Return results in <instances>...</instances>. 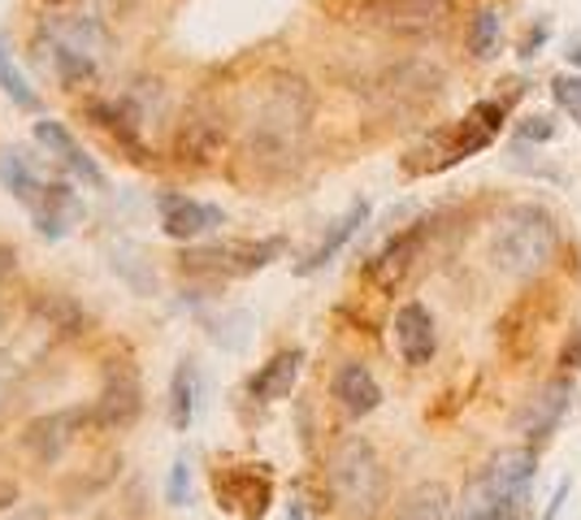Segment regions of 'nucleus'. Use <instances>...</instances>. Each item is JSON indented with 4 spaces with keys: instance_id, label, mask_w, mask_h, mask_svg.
<instances>
[{
    "instance_id": "1",
    "label": "nucleus",
    "mask_w": 581,
    "mask_h": 520,
    "mask_svg": "<svg viewBox=\"0 0 581 520\" xmlns=\"http://www.w3.org/2000/svg\"><path fill=\"white\" fill-rule=\"evenodd\" d=\"M500 131H504V104H500V100H482V104H473L464 118H456V122L430 131L417 148L404 156V174H408V178L442 174V169L469 161L473 152L491 148V144L500 140Z\"/></svg>"
},
{
    "instance_id": "2",
    "label": "nucleus",
    "mask_w": 581,
    "mask_h": 520,
    "mask_svg": "<svg viewBox=\"0 0 581 520\" xmlns=\"http://www.w3.org/2000/svg\"><path fill=\"white\" fill-rule=\"evenodd\" d=\"M534 464L538 455L529 446H512L500 451L495 460H486V468L469 482L460 520H516L529 504V482H534Z\"/></svg>"
},
{
    "instance_id": "3",
    "label": "nucleus",
    "mask_w": 581,
    "mask_h": 520,
    "mask_svg": "<svg viewBox=\"0 0 581 520\" xmlns=\"http://www.w3.org/2000/svg\"><path fill=\"white\" fill-rule=\"evenodd\" d=\"M326 482H330V495L348 520H373L386 504V468H382L373 443L361 434L335 446Z\"/></svg>"
},
{
    "instance_id": "4",
    "label": "nucleus",
    "mask_w": 581,
    "mask_h": 520,
    "mask_svg": "<svg viewBox=\"0 0 581 520\" xmlns=\"http://www.w3.org/2000/svg\"><path fill=\"white\" fill-rule=\"evenodd\" d=\"M0 182L13 191V200L35 218V230L44 239H62L78 218V200L66 182H53L35 169V161L22 148L0 152Z\"/></svg>"
},
{
    "instance_id": "5",
    "label": "nucleus",
    "mask_w": 581,
    "mask_h": 520,
    "mask_svg": "<svg viewBox=\"0 0 581 520\" xmlns=\"http://www.w3.org/2000/svg\"><path fill=\"white\" fill-rule=\"evenodd\" d=\"M556 252V225L551 213L538 204H512L508 213L495 222L491 234V261L508 278H534Z\"/></svg>"
},
{
    "instance_id": "6",
    "label": "nucleus",
    "mask_w": 581,
    "mask_h": 520,
    "mask_svg": "<svg viewBox=\"0 0 581 520\" xmlns=\"http://www.w3.org/2000/svg\"><path fill=\"white\" fill-rule=\"evenodd\" d=\"M40 40H48V53H40V66L53 70L66 87H78L96 75V57L105 48V35L96 22H48L40 31Z\"/></svg>"
},
{
    "instance_id": "7",
    "label": "nucleus",
    "mask_w": 581,
    "mask_h": 520,
    "mask_svg": "<svg viewBox=\"0 0 581 520\" xmlns=\"http://www.w3.org/2000/svg\"><path fill=\"white\" fill-rule=\"evenodd\" d=\"M348 13L364 26H377V31L421 35V31H435L447 22L451 0H352Z\"/></svg>"
},
{
    "instance_id": "8",
    "label": "nucleus",
    "mask_w": 581,
    "mask_h": 520,
    "mask_svg": "<svg viewBox=\"0 0 581 520\" xmlns=\"http://www.w3.org/2000/svg\"><path fill=\"white\" fill-rule=\"evenodd\" d=\"M283 252V239H261V243H248V239H234V243H209V247H196L183 256L187 269L196 274H221V278H243V274H256L265 269L274 256Z\"/></svg>"
},
{
    "instance_id": "9",
    "label": "nucleus",
    "mask_w": 581,
    "mask_h": 520,
    "mask_svg": "<svg viewBox=\"0 0 581 520\" xmlns=\"http://www.w3.org/2000/svg\"><path fill=\"white\" fill-rule=\"evenodd\" d=\"M156 213H161V230L169 234V239H205V234H213L226 225V213H221L218 204H205V200H191V196H183V191H161L156 196Z\"/></svg>"
},
{
    "instance_id": "10",
    "label": "nucleus",
    "mask_w": 581,
    "mask_h": 520,
    "mask_svg": "<svg viewBox=\"0 0 581 520\" xmlns=\"http://www.w3.org/2000/svg\"><path fill=\"white\" fill-rule=\"evenodd\" d=\"M31 135H35V144L48 152V156H53L62 169H70L74 178H78V182H87L91 191H105V187H109V178H105V169L96 165V156H87V148L74 140L62 122H53V118H40Z\"/></svg>"
},
{
    "instance_id": "11",
    "label": "nucleus",
    "mask_w": 581,
    "mask_h": 520,
    "mask_svg": "<svg viewBox=\"0 0 581 520\" xmlns=\"http://www.w3.org/2000/svg\"><path fill=\"white\" fill-rule=\"evenodd\" d=\"M144 408V390H140V373L131 361H113L105 369V390H100V403H96V421L100 425H118L127 430Z\"/></svg>"
},
{
    "instance_id": "12",
    "label": "nucleus",
    "mask_w": 581,
    "mask_h": 520,
    "mask_svg": "<svg viewBox=\"0 0 581 520\" xmlns=\"http://www.w3.org/2000/svg\"><path fill=\"white\" fill-rule=\"evenodd\" d=\"M395 347H399L404 365H413V369H421V365L435 361V347H438L435 317L426 312V303L408 299V303L395 312Z\"/></svg>"
},
{
    "instance_id": "13",
    "label": "nucleus",
    "mask_w": 581,
    "mask_h": 520,
    "mask_svg": "<svg viewBox=\"0 0 581 520\" xmlns=\"http://www.w3.org/2000/svg\"><path fill=\"white\" fill-rule=\"evenodd\" d=\"M213 486H218L221 504L243 520H256L270 508V477H256L252 468H226V473L218 468Z\"/></svg>"
},
{
    "instance_id": "14",
    "label": "nucleus",
    "mask_w": 581,
    "mask_h": 520,
    "mask_svg": "<svg viewBox=\"0 0 581 520\" xmlns=\"http://www.w3.org/2000/svg\"><path fill=\"white\" fill-rule=\"evenodd\" d=\"M299 369H304V352H299V347L278 352L274 361H265L261 369L252 373V381H248V395H252L256 403H278V399H287V395H290V386H295Z\"/></svg>"
},
{
    "instance_id": "15",
    "label": "nucleus",
    "mask_w": 581,
    "mask_h": 520,
    "mask_svg": "<svg viewBox=\"0 0 581 520\" xmlns=\"http://www.w3.org/2000/svg\"><path fill=\"white\" fill-rule=\"evenodd\" d=\"M369 222V200H352V209L339 218V222H330V230H326V239L295 265V274H317V269H326L343 247H348V239L361 230V225Z\"/></svg>"
},
{
    "instance_id": "16",
    "label": "nucleus",
    "mask_w": 581,
    "mask_h": 520,
    "mask_svg": "<svg viewBox=\"0 0 581 520\" xmlns=\"http://www.w3.org/2000/svg\"><path fill=\"white\" fill-rule=\"evenodd\" d=\"M421 239H426V230L417 225V230L399 234V239L369 265V274H373V283H377L382 291H395V287L404 283V274L413 269V261H417V252H421Z\"/></svg>"
},
{
    "instance_id": "17",
    "label": "nucleus",
    "mask_w": 581,
    "mask_h": 520,
    "mask_svg": "<svg viewBox=\"0 0 581 520\" xmlns=\"http://www.w3.org/2000/svg\"><path fill=\"white\" fill-rule=\"evenodd\" d=\"M87 118L105 131V135H113L118 144L127 152H135V161H144V140H140V118L122 104V100H91L87 104Z\"/></svg>"
},
{
    "instance_id": "18",
    "label": "nucleus",
    "mask_w": 581,
    "mask_h": 520,
    "mask_svg": "<svg viewBox=\"0 0 581 520\" xmlns=\"http://www.w3.org/2000/svg\"><path fill=\"white\" fill-rule=\"evenodd\" d=\"M335 395H339V403H343L352 417H369V412L382 403V386H377L373 373L364 369V365H357V361L335 373Z\"/></svg>"
},
{
    "instance_id": "19",
    "label": "nucleus",
    "mask_w": 581,
    "mask_h": 520,
    "mask_svg": "<svg viewBox=\"0 0 581 520\" xmlns=\"http://www.w3.org/2000/svg\"><path fill=\"white\" fill-rule=\"evenodd\" d=\"M196 399H200V369L191 365V361H183L174 377H169V425L178 430V434H187L191 430V421H196Z\"/></svg>"
},
{
    "instance_id": "20",
    "label": "nucleus",
    "mask_w": 581,
    "mask_h": 520,
    "mask_svg": "<svg viewBox=\"0 0 581 520\" xmlns=\"http://www.w3.org/2000/svg\"><path fill=\"white\" fill-rule=\"evenodd\" d=\"M564 408H569V381H556L551 390H542V395L534 399V408H529V417H525V430H529L534 439H547V434L556 430V421L564 417Z\"/></svg>"
},
{
    "instance_id": "21",
    "label": "nucleus",
    "mask_w": 581,
    "mask_h": 520,
    "mask_svg": "<svg viewBox=\"0 0 581 520\" xmlns=\"http://www.w3.org/2000/svg\"><path fill=\"white\" fill-rule=\"evenodd\" d=\"M83 421V412H62V417H48V421H40V425H31V434H26V443L40 451V460H57V451L70 443V425Z\"/></svg>"
},
{
    "instance_id": "22",
    "label": "nucleus",
    "mask_w": 581,
    "mask_h": 520,
    "mask_svg": "<svg viewBox=\"0 0 581 520\" xmlns=\"http://www.w3.org/2000/svg\"><path fill=\"white\" fill-rule=\"evenodd\" d=\"M399 520H451V499H447V490H442L438 482L417 486V490L404 499Z\"/></svg>"
},
{
    "instance_id": "23",
    "label": "nucleus",
    "mask_w": 581,
    "mask_h": 520,
    "mask_svg": "<svg viewBox=\"0 0 581 520\" xmlns=\"http://www.w3.org/2000/svg\"><path fill=\"white\" fill-rule=\"evenodd\" d=\"M500 35H504V18H500V9H478L473 18H469V53L473 57H495L500 53Z\"/></svg>"
},
{
    "instance_id": "24",
    "label": "nucleus",
    "mask_w": 581,
    "mask_h": 520,
    "mask_svg": "<svg viewBox=\"0 0 581 520\" xmlns=\"http://www.w3.org/2000/svg\"><path fill=\"white\" fill-rule=\"evenodd\" d=\"M0 87H4V96H9L18 109H26V113L40 109V96H35V87L22 78V70L13 66V53H9V40H4V35H0Z\"/></svg>"
},
{
    "instance_id": "25",
    "label": "nucleus",
    "mask_w": 581,
    "mask_h": 520,
    "mask_svg": "<svg viewBox=\"0 0 581 520\" xmlns=\"http://www.w3.org/2000/svg\"><path fill=\"white\" fill-rule=\"evenodd\" d=\"M551 96H556V104L581 126V75H560L551 82Z\"/></svg>"
},
{
    "instance_id": "26",
    "label": "nucleus",
    "mask_w": 581,
    "mask_h": 520,
    "mask_svg": "<svg viewBox=\"0 0 581 520\" xmlns=\"http://www.w3.org/2000/svg\"><path fill=\"white\" fill-rule=\"evenodd\" d=\"M187 490H191V460L178 455L174 468H169V504L174 508H187Z\"/></svg>"
},
{
    "instance_id": "27",
    "label": "nucleus",
    "mask_w": 581,
    "mask_h": 520,
    "mask_svg": "<svg viewBox=\"0 0 581 520\" xmlns=\"http://www.w3.org/2000/svg\"><path fill=\"white\" fill-rule=\"evenodd\" d=\"M516 135H520V140H556V122H551V118H525V122L516 126Z\"/></svg>"
},
{
    "instance_id": "28",
    "label": "nucleus",
    "mask_w": 581,
    "mask_h": 520,
    "mask_svg": "<svg viewBox=\"0 0 581 520\" xmlns=\"http://www.w3.org/2000/svg\"><path fill=\"white\" fill-rule=\"evenodd\" d=\"M547 40H551V22H534V26L525 31V40H520V57H534Z\"/></svg>"
},
{
    "instance_id": "29",
    "label": "nucleus",
    "mask_w": 581,
    "mask_h": 520,
    "mask_svg": "<svg viewBox=\"0 0 581 520\" xmlns=\"http://www.w3.org/2000/svg\"><path fill=\"white\" fill-rule=\"evenodd\" d=\"M13 381H18L13 361H9V356H0V408H4V403H9V395H13Z\"/></svg>"
},
{
    "instance_id": "30",
    "label": "nucleus",
    "mask_w": 581,
    "mask_h": 520,
    "mask_svg": "<svg viewBox=\"0 0 581 520\" xmlns=\"http://www.w3.org/2000/svg\"><path fill=\"white\" fill-rule=\"evenodd\" d=\"M564 495H569V482H560V486H556V499H551V508H547V517H542V520L560 517V508H564Z\"/></svg>"
},
{
    "instance_id": "31",
    "label": "nucleus",
    "mask_w": 581,
    "mask_h": 520,
    "mask_svg": "<svg viewBox=\"0 0 581 520\" xmlns=\"http://www.w3.org/2000/svg\"><path fill=\"white\" fill-rule=\"evenodd\" d=\"M287 520H308L304 517V508H299V499H290L287 504Z\"/></svg>"
},
{
    "instance_id": "32",
    "label": "nucleus",
    "mask_w": 581,
    "mask_h": 520,
    "mask_svg": "<svg viewBox=\"0 0 581 520\" xmlns=\"http://www.w3.org/2000/svg\"><path fill=\"white\" fill-rule=\"evenodd\" d=\"M564 57H569V66H578V70H581V44H573V48H569Z\"/></svg>"
},
{
    "instance_id": "33",
    "label": "nucleus",
    "mask_w": 581,
    "mask_h": 520,
    "mask_svg": "<svg viewBox=\"0 0 581 520\" xmlns=\"http://www.w3.org/2000/svg\"><path fill=\"white\" fill-rule=\"evenodd\" d=\"M26 520H40V512H26Z\"/></svg>"
},
{
    "instance_id": "34",
    "label": "nucleus",
    "mask_w": 581,
    "mask_h": 520,
    "mask_svg": "<svg viewBox=\"0 0 581 520\" xmlns=\"http://www.w3.org/2000/svg\"><path fill=\"white\" fill-rule=\"evenodd\" d=\"M48 4H62V0H48Z\"/></svg>"
}]
</instances>
